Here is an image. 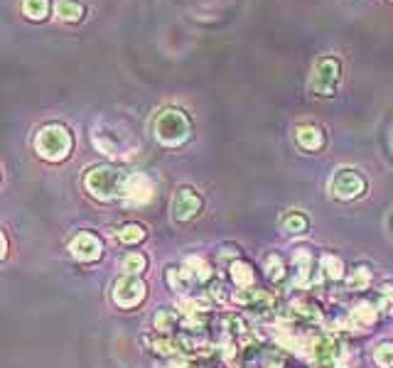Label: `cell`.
Masks as SVG:
<instances>
[{"mask_svg":"<svg viewBox=\"0 0 393 368\" xmlns=\"http://www.w3.org/2000/svg\"><path fill=\"white\" fill-rule=\"evenodd\" d=\"M128 174L118 167H111V165H96L87 172L84 177V186L87 191L99 201H114L123 196V186Z\"/></svg>","mask_w":393,"mask_h":368,"instance_id":"cell-1","label":"cell"},{"mask_svg":"<svg viewBox=\"0 0 393 368\" xmlns=\"http://www.w3.org/2000/svg\"><path fill=\"white\" fill-rule=\"evenodd\" d=\"M72 147H74L72 133H69V128L60 126V123H47L35 135V150L47 162H62V160H67Z\"/></svg>","mask_w":393,"mask_h":368,"instance_id":"cell-2","label":"cell"},{"mask_svg":"<svg viewBox=\"0 0 393 368\" xmlns=\"http://www.w3.org/2000/svg\"><path fill=\"white\" fill-rule=\"evenodd\" d=\"M153 130H155V138L162 145L177 147L187 143L189 135H192V121L179 108H162L155 123H153Z\"/></svg>","mask_w":393,"mask_h":368,"instance_id":"cell-3","label":"cell"},{"mask_svg":"<svg viewBox=\"0 0 393 368\" xmlns=\"http://www.w3.org/2000/svg\"><path fill=\"white\" fill-rule=\"evenodd\" d=\"M342 79V64L337 57H320L312 67L310 91L317 96H334Z\"/></svg>","mask_w":393,"mask_h":368,"instance_id":"cell-4","label":"cell"},{"mask_svg":"<svg viewBox=\"0 0 393 368\" xmlns=\"http://www.w3.org/2000/svg\"><path fill=\"white\" fill-rule=\"evenodd\" d=\"M148 297V287L140 280V275H123L114 282L111 290V300L116 302L121 309H133L138 307Z\"/></svg>","mask_w":393,"mask_h":368,"instance_id":"cell-5","label":"cell"},{"mask_svg":"<svg viewBox=\"0 0 393 368\" xmlns=\"http://www.w3.org/2000/svg\"><path fill=\"white\" fill-rule=\"evenodd\" d=\"M329 191H332V196H337L342 201L359 199L366 191V179L357 169H349V167L337 169L332 174V179H329Z\"/></svg>","mask_w":393,"mask_h":368,"instance_id":"cell-6","label":"cell"},{"mask_svg":"<svg viewBox=\"0 0 393 368\" xmlns=\"http://www.w3.org/2000/svg\"><path fill=\"white\" fill-rule=\"evenodd\" d=\"M121 199L131 206H145L155 199V184L148 174L143 172H133L128 174L126 179V186H123V196Z\"/></svg>","mask_w":393,"mask_h":368,"instance_id":"cell-7","label":"cell"},{"mask_svg":"<svg viewBox=\"0 0 393 368\" xmlns=\"http://www.w3.org/2000/svg\"><path fill=\"white\" fill-rule=\"evenodd\" d=\"M201 211V196L192 186H179L172 196V218L179 223H187L199 216Z\"/></svg>","mask_w":393,"mask_h":368,"instance_id":"cell-8","label":"cell"},{"mask_svg":"<svg viewBox=\"0 0 393 368\" xmlns=\"http://www.w3.org/2000/svg\"><path fill=\"white\" fill-rule=\"evenodd\" d=\"M69 253H72L74 260L79 263H94V260L101 258L104 253V243L96 233H89V231H82L69 241Z\"/></svg>","mask_w":393,"mask_h":368,"instance_id":"cell-9","label":"cell"},{"mask_svg":"<svg viewBox=\"0 0 393 368\" xmlns=\"http://www.w3.org/2000/svg\"><path fill=\"white\" fill-rule=\"evenodd\" d=\"M315 273V258L307 248H297L293 253V282L297 287H307Z\"/></svg>","mask_w":393,"mask_h":368,"instance_id":"cell-10","label":"cell"},{"mask_svg":"<svg viewBox=\"0 0 393 368\" xmlns=\"http://www.w3.org/2000/svg\"><path fill=\"white\" fill-rule=\"evenodd\" d=\"M236 302H241L243 307H248L251 312L265 314L275 307V300L265 290H256V287H246V290L236 292Z\"/></svg>","mask_w":393,"mask_h":368,"instance_id":"cell-11","label":"cell"},{"mask_svg":"<svg viewBox=\"0 0 393 368\" xmlns=\"http://www.w3.org/2000/svg\"><path fill=\"white\" fill-rule=\"evenodd\" d=\"M295 140L302 150L307 152H317L322 145H325V133H322L320 126H312V123H305L295 130Z\"/></svg>","mask_w":393,"mask_h":368,"instance_id":"cell-12","label":"cell"},{"mask_svg":"<svg viewBox=\"0 0 393 368\" xmlns=\"http://www.w3.org/2000/svg\"><path fill=\"white\" fill-rule=\"evenodd\" d=\"M165 282H167V287L172 292L184 295V292L194 285V277L187 268H184V263H179V265H170L167 273H165Z\"/></svg>","mask_w":393,"mask_h":368,"instance_id":"cell-13","label":"cell"},{"mask_svg":"<svg viewBox=\"0 0 393 368\" xmlns=\"http://www.w3.org/2000/svg\"><path fill=\"white\" fill-rule=\"evenodd\" d=\"M376 319H379V307H376L374 302H359V305H354L352 312H349V324H352L354 329L371 327Z\"/></svg>","mask_w":393,"mask_h":368,"instance_id":"cell-14","label":"cell"},{"mask_svg":"<svg viewBox=\"0 0 393 368\" xmlns=\"http://www.w3.org/2000/svg\"><path fill=\"white\" fill-rule=\"evenodd\" d=\"M229 273L231 280L236 282V287H241V290L253 287V282H256V273H253L251 263H246V260H233L229 265Z\"/></svg>","mask_w":393,"mask_h":368,"instance_id":"cell-15","label":"cell"},{"mask_svg":"<svg viewBox=\"0 0 393 368\" xmlns=\"http://www.w3.org/2000/svg\"><path fill=\"white\" fill-rule=\"evenodd\" d=\"M280 223H283V231L290 233V236H302V233H307V228H310V218L305 214H300V211L285 214Z\"/></svg>","mask_w":393,"mask_h":368,"instance_id":"cell-16","label":"cell"},{"mask_svg":"<svg viewBox=\"0 0 393 368\" xmlns=\"http://www.w3.org/2000/svg\"><path fill=\"white\" fill-rule=\"evenodd\" d=\"M57 18L65 23H79L84 18V5L77 0H57Z\"/></svg>","mask_w":393,"mask_h":368,"instance_id":"cell-17","label":"cell"},{"mask_svg":"<svg viewBox=\"0 0 393 368\" xmlns=\"http://www.w3.org/2000/svg\"><path fill=\"white\" fill-rule=\"evenodd\" d=\"M320 270H322V275H325L327 280H342L344 277L342 258H337V255H332V253H325L320 258Z\"/></svg>","mask_w":393,"mask_h":368,"instance_id":"cell-18","label":"cell"},{"mask_svg":"<svg viewBox=\"0 0 393 368\" xmlns=\"http://www.w3.org/2000/svg\"><path fill=\"white\" fill-rule=\"evenodd\" d=\"M148 268V258L143 253H138V250H133V253L126 255L123 260H121V270H123V275H143Z\"/></svg>","mask_w":393,"mask_h":368,"instance_id":"cell-19","label":"cell"},{"mask_svg":"<svg viewBox=\"0 0 393 368\" xmlns=\"http://www.w3.org/2000/svg\"><path fill=\"white\" fill-rule=\"evenodd\" d=\"M184 268L192 273V277H194V282L196 285H201V282H206V280H211V265L206 263L204 258H187L184 260Z\"/></svg>","mask_w":393,"mask_h":368,"instance_id":"cell-20","label":"cell"},{"mask_svg":"<svg viewBox=\"0 0 393 368\" xmlns=\"http://www.w3.org/2000/svg\"><path fill=\"white\" fill-rule=\"evenodd\" d=\"M145 226H140V223H126L118 231V241L123 245H138L145 241Z\"/></svg>","mask_w":393,"mask_h":368,"instance_id":"cell-21","label":"cell"},{"mask_svg":"<svg viewBox=\"0 0 393 368\" xmlns=\"http://www.w3.org/2000/svg\"><path fill=\"white\" fill-rule=\"evenodd\" d=\"M371 285V270L366 268V265H357V268L352 270V273L347 275V287L354 292H361L366 290V287Z\"/></svg>","mask_w":393,"mask_h":368,"instance_id":"cell-22","label":"cell"},{"mask_svg":"<svg viewBox=\"0 0 393 368\" xmlns=\"http://www.w3.org/2000/svg\"><path fill=\"white\" fill-rule=\"evenodd\" d=\"M177 324V314L172 309H157L155 317H153V327H155L157 334H170Z\"/></svg>","mask_w":393,"mask_h":368,"instance_id":"cell-23","label":"cell"},{"mask_svg":"<svg viewBox=\"0 0 393 368\" xmlns=\"http://www.w3.org/2000/svg\"><path fill=\"white\" fill-rule=\"evenodd\" d=\"M374 305L379 307V312L393 314V282H384V285L376 290Z\"/></svg>","mask_w":393,"mask_h":368,"instance_id":"cell-24","label":"cell"},{"mask_svg":"<svg viewBox=\"0 0 393 368\" xmlns=\"http://www.w3.org/2000/svg\"><path fill=\"white\" fill-rule=\"evenodd\" d=\"M23 13L30 20H45L50 13V0H23Z\"/></svg>","mask_w":393,"mask_h":368,"instance_id":"cell-25","label":"cell"},{"mask_svg":"<svg viewBox=\"0 0 393 368\" xmlns=\"http://www.w3.org/2000/svg\"><path fill=\"white\" fill-rule=\"evenodd\" d=\"M293 317L297 319H305V322H320V307L315 302H295L293 305Z\"/></svg>","mask_w":393,"mask_h":368,"instance_id":"cell-26","label":"cell"},{"mask_svg":"<svg viewBox=\"0 0 393 368\" xmlns=\"http://www.w3.org/2000/svg\"><path fill=\"white\" fill-rule=\"evenodd\" d=\"M263 270H265V275H268L270 280L280 282L285 277V263H283V258H280V255H275V253L268 255V258H265Z\"/></svg>","mask_w":393,"mask_h":368,"instance_id":"cell-27","label":"cell"},{"mask_svg":"<svg viewBox=\"0 0 393 368\" xmlns=\"http://www.w3.org/2000/svg\"><path fill=\"white\" fill-rule=\"evenodd\" d=\"M374 361L381 368H393V341H381L374 351Z\"/></svg>","mask_w":393,"mask_h":368,"instance_id":"cell-28","label":"cell"},{"mask_svg":"<svg viewBox=\"0 0 393 368\" xmlns=\"http://www.w3.org/2000/svg\"><path fill=\"white\" fill-rule=\"evenodd\" d=\"M8 255V233H3V258Z\"/></svg>","mask_w":393,"mask_h":368,"instance_id":"cell-29","label":"cell"},{"mask_svg":"<svg viewBox=\"0 0 393 368\" xmlns=\"http://www.w3.org/2000/svg\"><path fill=\"white\" fill-rule=\"evenodd\" d=\"M312 368H339V366H334V364H315Z\"/></svg>","mask_w":393,"mask_h":368,"instance_id":"cell-30","label":"cell"}]
</instances>
